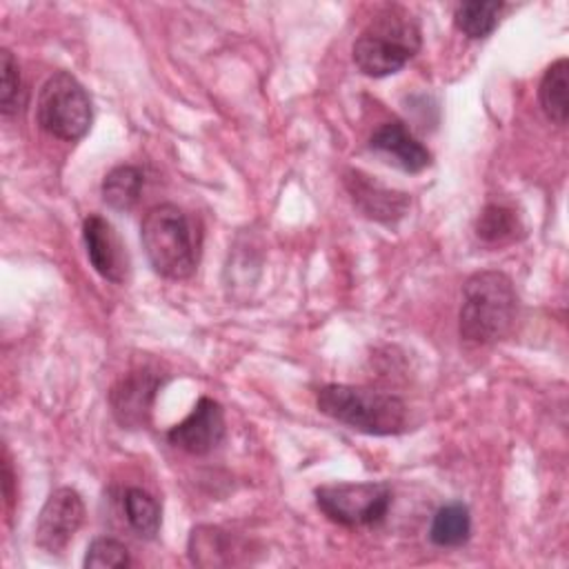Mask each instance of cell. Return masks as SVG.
I'll return each mask as SVG.
<instances>
[{"mask_svg": "<svg viewBox=\"0 0 569 569\" xmlns=\"http://www.w3.org/2000/svg\"><path fill=\"white\" fill-rule=\"evenodd\" d=\"M140 242L156 273L169 280H187L196 273L202 249L200 224L178 204L151 207L140 224Z\"/></svg>", "mask_w": 569, "mask_h": 569, "instance_id": "cell-1", "label": "cell"}, {"mask_svg": "<svg viewBox=\"0 0 569 569\" xmlns=\"http://www.w3.org/2000/svg\"><path fill=\"white\" fill-rule=\"evenodd\" d=\"M518 318V293L502 271H478L462 284L458 331L465 342L493 345L505 340Z\"/></svg>", "mask_w": 569, "mask_h": 569, "instance_id": "cell-2", "label": "cell"}, {"mask_svg": "<svg viewBox=\"0 0 569 569\" xmlns=\"http://www.w3.org/2000/svg\"><path fill=\"white\" fill-rule=\"evenodd\" d=\"M316 407L331 420L369 436H396L409 425L405 400L371 387L325 385L316 393Z\"/></svg>", "mask_w": 569, "mask_h": 569, "instance_id": "cell-3", "label": "cell"}, {"mask_svg": "<svg viewBox=\"0 0 569 569\" xmlns=\"http://www.w3.org/2000/svg\"><path fill=\"white\" fill-rule=\"evenodd\" d=\"M422 44L418 20L402 7H387L376 13L353 42L356 67L371 78L400 71Z\"/></svg>", "mask_w": 569, "mask_h": 569, "instance_id": "cell-4", "label": "cell"}, {"mask_svg": "<svg viewBox=\"0 0 569 569\" xmlns=\"http://www.w3.org/2000/svg\"><path fill=\"white\" fill-rule=\"evenodd\" d=\"M36 120L49 136L64 142H76L91 127V98L76 76L69 71H56L40 87Z\"/></svg>", "mask_w": 569, "mask_h": 569, "instance_id": "cell-5", "label": "cell"}, {"mask_svg": "<svg viewBox=\"0 0 569 569\" xmlns=\"http://www.w3.org/2000/svg\"><path fill=\"white\" fill-rule=\"evenodd\" d=\"M318 509L342 527H371L385 520L391 507L387 482H333L313 491Z\"/></svg>", "mask_w": 569, "mask_h": 569, "instance_id": "cell-6", "label": "cell"}, {"mask_svg": "<svg viewBox=\"0 0 569 569\" xmlns=\"http://www.w3.org/2000/svg\"><path fill=\"white\" fill-rule=\"evenodd\" d=\"M84 502L71 487H58L40 509L36 522V547L49 556H60L71 545L84 522Z\"/></svg>", "mask_w": 569, "mask_h": 569, "instance_id": "cell-7", "label": "cell"}, {"mask_svg": "<svg viewBox=\"0 0 569 569\" xmlns=\"http://www.w3.org/2000/svg\"><path fill=\"white\" fill-rule=\"evenodd\" d=\"M162 387V378L153 369H131L120 376L109 391L111 413L124 429H140L151 418L156 393Z\"/></svg>", "mask_w": 569, "mask_h": 569, "instance_id": "cell-8", "label": "cell"}, {"mask_svg": "<svg viewBox=\"0 0 569 569\" xmlns=\"http://www.w3.org/2000/svg\"><path fill=\"white\" fill-rule=\"evenodd\" d=\"M342 182L353 204L376 222L396 224L409 211V193L382 184L376 176H369L360 169H347Z\"/></svg>", "mask_w": 569, "mask_h": 569, "instance_id": "cell-9", "label": "cell"}, {"mask_svg": "<svg viewBox=\"0 0 569 569\" xmlns=\"http://www.w3.org/2000/svg\"><path fill=\"white\" fill-rule=\"evenodd\" d=\"M82 240L87 247V258L98 276L116 284H122L129 278L131 267L127 247L107 218L89 213L82 222Z\"/></svg>", "mask_w": 569, "mask_h": 569, "instance_id": "cell-10", "label": "cell"}, {"mask_svg": "<svg viewBox=\"0 0 569 569\" xmlns=\"http://www.w3.org/2000/svg\"><path fill=\"white\" fill-rule=\"evenodd\" d=\"M224 438V409L220 402L211 398H200L191 413L173 425L167 433V440L191 453V456H207L213 451Z\"/></svg>", "mask_w": 569, "mask_h": 569, "instance_id": "cell-11", "label": "cell"}, {"mask_svg": "<svg viewBox=\"0 0 569 569\" xmlns=\"http://www.w3.org/2000/svg\"><path fill=\"white\" fill-rule=\"evenodd\" d=\"M369 147L407 173H418L431 164V151L400 122H385L369 138Z\"/></svg>", "mask_w": 569, "mask_h": 569, "instance_id": "cell-12", "label": "cell"}, {"mask_svg": "<svg viewBox=\"0 0 569 569\" xmlns=\"http://www.w3.org/2000/svg\"><path fill=\"white\" fill-rule=\"evenodd\" d=\"M238 553L242 549L236 545V538L220 527L200 525L189 536V558L198 567L233 565Z\"/></svg>", "mask_w": 569, "mask_h": 569, "instance_id": "cell-13", "label": "cell"}, {"mask_svg": "<svg viewBox=\"0 0 569 569\" xmlns=\"http://www.w3.org/2000/svg\"><path fill=\"white\" fill-rule=\"evenodd\" d=\"M567 89H569V60L558 58L556 62H551L547 67V71L540 80V87H538L540 107H542L545 116L558 127H565L567 116H569Z\"/></svg>", "mask_w": 569, "mask_h": 569, "instance_id": "cell-14", "label": "cell"}, {"mask_svg": "<svg viewBox=\"0 0 569 569\" xmlns=\"http://www.w3.org/2000/svg\"><path fill=\"white\" fill-rule=\"evenodd\" d=\"M476 236L487 244L513 242L522 236L520 216L502 202H489L476 220Z\"/></svg>", "mask_w": 569, "mask_h": 569, "instance_id": "cell-15", "label": "cell"}, {"mask_svg": "<svg viewBox=\"0 0 569 569\" xmlns=\"http://www.w3.org/2000/svg\"><path fill=\"white\" fill-rule=\"evenodd\" d=\"M471 536V516L467 505L449 502L433 513L429 540L436 547H462Z\"/></svg>", "mask_w": 569, "mask_h": 569, "instance_id": "cell-16", "label": "cell"}, {"mask_svg": "<svg viewBox=\"0 0 569 569\" xmlns=\"http://www.w3.org/2000/svg\"><path fill=\"white\" fill-rule=\"evenodd\" d=\"M102 200L116 211H129L140 200L142 171L133 164L113 167L102 180Z\"/></svg>", "mask_w": 569, "mask_h": 569, "instance_id": "cell-17", "label": "cell"}, {"mask_svg": "<svg viewBox=\"0 0 569 569\" xmlns=\"http://www.w3.org/2000/svg\"><path fill=\"white\" fill-rule=\"evenodd\" d=\"M502 9H505V2H498V0L460 2L453 9V24L467 38H473V40L487 38L498 27Z\"/></svg>", "mask_w": 569, "mask_h": 569, "instance_id": "cell-18", "label": "cell"}, {"mask_svg": "<svg viewBox=\"0 0 569 569\" xmlns=\"http://www.w3.org/2000/svg\"><path fill=\"white\" fill-rule=\"evenodd\" d=\"M122 507L127 513V522L140 538L153 540L158 536L162 516H160L158 500L149 491H144L140 487L127 489V493L122 498Z\"/></svg>", "mask_w": 569, "mask_h": 569, "instance_id": "cell-19", "label": "cell"}, {"mask_svg": "<svg viewBox=\"0 0 569 569\" xmlns=\"http://www.w3.org/2000/svg\"><path fill=\"white\" fill-rule=\"evenodd\" d=\"M0 76H2V89H0V111L2 116H13L22 107V80H20V67L18 60L9 49L0 51Z\"/></svg>", "mask_w": 569, "mask_h": 569, "instance_id": "cell-20", "label": "cell"}, {"mask_svg": "<svg viewBox=\"0 0 569 569\" xmlns=\"http://www.w3.org/2000/svg\"><path fill=\"white\" fill-rule=\"evenodd\" d=\"M82 565L87 569H102V567H129L131 558H129V549L116 540V538H93L91 545L87 547L84 560Z\"/></svg>", "mask_w": 569, "mask_h": 569, "instance_id": "cell-21", "label": "cell"}, {"mask_svg": "<svg viewBox=\"0 0 569 569\" xmlns=\"http://www.w3.org/2000/svg\"><path fill=\"white\" fill-rule=\"evenodd\" d=\"M13 471H11V462L7 458V451H4V460H2V489H4V505H7V511L11 509L13 505Z\"/></svg>", "mask_w": 569, "mask_h": 569, "instance_id": "cell-22", "label": "cell"}]
</instances>
